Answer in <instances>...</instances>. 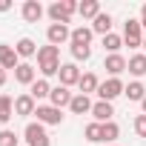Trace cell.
Segmentation results:
<instances>
[{"label":"cell","mask_w":146,"mask_h":146,"mask_svg":"<svg viewBox=\"0 0 146 146\" xmlns=\"http://www.w3.org/2000/svg\"><path fill=\"white\" fill-rule=\"evenodd\" d=\"M78 12H80V17H92V20H95V17L100 15V3H98V0H83Z\"/></svg>","instance_id":"obj_26"},{"label":"cell","mask_w":146,"mask_h":146,"mask_svg":"<svg viewBox=\"0 0 146 146\" xmlns=\"http://www.w3.org/2000/svg\"><path fill=\"white\" fill-rule=\"evenodd\" d=\"M29 95H32L35 100H40V98H49V95H52V86H49V80H46V78L35 80V83H32V89H29Z\"/></svg>","instance_id":"obj_23"},{"label":"cell","mask_w":146,"mask_h":146,"mask_svg":"<svg viewBox=\"0 0 146 146\" xmlns=\"http://www.w3.org/2000/svg\"><path fill=\"white\" fill-rule=\"evenodd\" d=\"M15 80L17 83H23V86H32L37 78H35V66L32 63H20L17 69H15Z\"/></svg>","instance_id":"obj_15"},{"label":"cell","mask_w":146,"mask_h":146,"mask_svg":"<svg viewBox=\"0 0 146 146\" xmlns=\"http://www.w3.org/2000/svg\"><path fill=\"white\" fill-rule=\"evenodd\" d=\"M129 100H135V103H143V98H146V86L140 83V80H132L129 86H126V92H123Z\"/></svg>","instance_id":"obj_22"},{"label":"cell","mask_w":146,"mask_h":146,"mask_svg":"<svg viewBox=\"0 0 146 146\" xmlns=\"http://www.w3.org/2000/svg\"><path fill=\"white\" fill-rule=\"evenodd\" d=\"M80 95H92V92H98L100 89V80H98V75H92V72H86V75H80Z\"/></svg>","instance_id":"obj_19"},{"label":"cell","mask_w":146,"mask_h":146,"mask_svg":"<svg viewBox=\"0 0 146 146\" xmlns=\"http://www.w3.org/2000/svg\"><path fill=\"white\" fill-rule=\"evenodd\" d=\"M83 135H86V140H89V143H100V140H103V123H98V120H95V123H89V126L83 129Z\"/></svg>","instance_id":"obj_25"},{"label":"cell","mask_w":146,"mask_h":146,"mask_svg":"<svg viewBox=\"0 0 146 146\" xmlns=\"http://www.w3.org/2000/svg\"><path fill=\"white\" fill-rule=\"evenodd\" d=\"M92 115H95V120H98V123H109V120H112V115H115V109H112V103L98 100V103L92 106Z\"/></svg>","instance_id":"obj_17"},{"label":"cell","mask_w":146,"mask_h":146,"mask_svg":"<svg viewBox=\"0 0 146 146\" xmlns=\"http://www.w3.org/2000/svg\"><path fill=\"white\" fill-rule=\"evenodd\" d=\"M92 32H95V35H103V37L112 35V15H109V12H100V15L92 20Z\"/></svg>","instance_id":"obj_13"},{"label":"cell","mask_w":146,"mask_h":146,"mask_svg":"<svg viewBox=\"0 0 146 146\" xmlns=\"http://www.w3.org/2000/svg\"><path fill=\"white\" fill-rule=\"evenodd\" d=\"M46 40H49L52 46H57V49H60V43L72 40V29H69V26H63V23H52V26L46 29Z\"/></svg>","instance_id":"obj_7"},{"label":"cell","mask_w":146,"mask_h":146,"mask_svg":"<svg viewBox=\"0 0 146 146\" xmlns=\"http://www.w3.org/2000/svg\"><path fill=\"white\" fill-rule=\"evenodd\" d=\"M123 43L126 46H132V49H137V46H143V26H140V20H126V26H123Z\"/></svg>","instance_id":"obj_4"},{"label":"cell","mask_w":146,"mask_h":146,"mask_svg":"<svg viewBox=\"0 0 146 146\" xmlns=\"http://www.w3.org/2000/svg\"><path fill=\"white\" fill-rule=\"evenodd\" d=\"M15 52H17V57H32V54H37V46L32 37H20L15 43Z\"/></svg>","instance_id":"obj_21"},{"label":"cell","mask_w":146,"mask_h":146,"mask_svg":"<svg viewBox=\"0 0 146 146\" xmlns=\"http://www.w3.org/2000/svg\"><path fill=\"white\" fill-rule=\"evenodd\" d=\"M126 69H129V75L143 78V75H146V54H135V57H129Z\"/></svg>","instance_id":"obj_20"},{"label":"cell","mask_w":146,"mask_h":146,"mask_svg":"<svg viewBox=\"0 0 146 146\" xmlns=\"http://www.w3.org/2000/svg\"><path fill=\"white\" fill-rule=\"evenodd\" d=\"M0 66L3 69H17V52L9 46V43H0Z\"/></svg>","instance_id":"obj_14"},{"label":"cell","mask_w":146,"mask_h":146,"mask_svg":"<svg viewBox=\"0 0 146 146\" xmlns=\"http://www.w3.org/2000/svg\"><path fill=\"white\" fill-rule=\"evenodd\" d=\"M140 26L146 29V3H143V9H140Z\"/></svg>","instance_id":"obj_32"},{"label":"cell","mask_w":146,"mask_h":146,"mask_svg":"<svg viewBox=\"0 0 146 146\" xmlns=\"http://www.w3.org/2000/svg\"><path fill=\"white\" fill-rule=\"evenodd\" d=\"M140 106H143V115H146V98H143V103H140Z\"/></svg>","instance_id":"obj_34"},{"label":"cell","mask_w":146,"mask_h":146,"mask_svg":"<svg viewBox=\"0 0 146 146\" xmlns=\"http://www.w3.org/2000/svg\"><path fill=\"white\" fill-rule=\"evenodd\" d=\"M0 146H20L17 143V135L12 129H3V132H0Z\"/></svg>","instance_id":"obj_29"},{"label":"cell","mask_w":146,"mask_h":146,"mask_svg":"<svg viewBox=\"0 0 146 146\" xmlns=\"http://www.w3.org/2000/svg\"><path fill=\"white\" fill-rule=\"evenodd\" d=\"M92 37H95V32L89 29V26H78V29H72V46H80V49H92L89 43H92Z\"/></svg>","instance_id":"obj_10"},{"label":"cell","mask_w":146,"mask_h":146,"mask_svg":"<svg viewBox=\"0 0 146 146\" xmlns=\"http://www.w3.org/2000/svg\"><path fill=\"white\" fill-rule=\"evenodd\" d=\"M60 49L57 46H40L37 49V69H40V75L43 78H52V75H60Z\"/></svg>","instance_id":"obj_1"},{"label":"cell","mask_w":146,"mask_h":146,"mask_svg":"<svg viewBox=\"0 0 146 146\" xmlns=\"http://www.w3.org/2000/svg\"><path fill=\"white\" fill-rule=\"evenodd\" d=\"M15 115V100L9 95H0V123H9Z\"/></svg>","instance_id":"obj_24"},{"label":"cell","mask_w":146,"mask_h":146,"mask_svg":"<svg viewBox=\"0 0 146 146\" xmlns=\"http://www.w3.org/2000/svg\"><path fill=\"white\" fill-rule=\"evenodd\" d=\"M35 112H37V100L32 95H17L15 98V115L26 117V115H35Z\"/></svg>","instance_id":"obj_9"},{"label":"cell","mask_w":146,"mask_h":146,"mask_svg":"<svg viewBox=\"0 0 146 146\" xmlns=\"http://www.w3.org/2000/svg\"><path fill=\"white\" fill-rule=\"evenodd\" d=\"M78 9H80V6L75 3V0H60V3H52V6H49V17H52V23H63V26H66Z\"/></svg>","instance_id":"obj_2"},{"label":"cell","mask_w":146,"mask_h":146,"mask_svg":"<svg viewBox=\"0 0 146 146\" xmlns=\"http://www.w3.org/2000/svg\"><path fill=\"white\" fill-rule=\"evenodd\" d=\"M143 49H146V37H143Z\"/></svg>","instance_id":"obj_35"},{"label":"cell","mask_w":146,"mask_h":146,"mask_svg":"<svg viewBox=\"0 0 146 146\" xmlns=\"http://www.w3.org/2000/svg\"><path fill=\"white\" fill-rule=\"evenodd\" d=\"M120 46H123V37H120V35H115V32H112V35H106V37H103V49H106L109 54H117V52H120Z\"/></svg>","instance_id":"obj_27"},{"label":"cell","mask_w":146,"mask_h":146,"mask_svg":"<svg viewBox=\"0 0 146 146\" xmlns=\"http://www.w3.org/2000/svg\"><path fill=\"white\" fill-rule=\"evenodd\" d=\"M126 92V86H123V80L120 78H109L106 83H100V89H98V95H100V100H106V103H112L115 98H120Z\"/></svg>","instance_id":"obj_5"},{"label":"cell","mask_w":146,"mask_h":146,"mask_svg":"<svg viewBox=\"0 0 146 146\" xmlns=\"http://www.w3.org/2000/svg\"><path fill=\"white\" fill-rule=\"evenodd\" d=\"M117 137H120V126H117L115 120L103 123V140H106V143H112V140H117Z\"/></svg>","instance_id":"obj_28"},{"label":"cell","mask_w":146,"mask_h":146,"mask_svg":"<svg viewBox=\"0 0 146 146\" xmlns=\"http://www.w3.org/2000/svg\"><path fill=\"white\" fill-rule=\"evenodd\" d=\"M37 123H43V126H60L63 123V112L60 109H54L52 103H46V106H37Z\"/></svg>","instance_id":"obj_6"},{"label":"cell","mask_w":146,"mask_h":146,"mask_svg":"<svg viewBox=\"0 0 146 146\" xmlns=\"http://www.w3.org/2000/svg\"><path fill=\"white\" fill-rule=\"evenodd\" d=\"M126 63H129V60H126L123 54H109V57L103 60V69L109 72V75H112V78H117V75H120V72H126Z\"/></svg>","instance_id":"obj_11"},{"label":"cell","mask_w":146,"mask_h":146,"mask_svg":"<svg viewBox=\"0 0 146 146\" xmlns=\"http://www.w3.org/2000/svg\"><path fill=\"white\" fill-rule=\"evenodd\" d=\"M0 86H6V69L0 66Z\"/></svg>","instance_id":"obj_33"},{"label":"cell","mask_w":146,"mask_h":146,"mask_svg":"<svg viewBox=\"0 0 146 146\" xmlns=\"http://www.w3.org/2000/svg\"><path fill=\"white\" fill-rule=\"evenodd\" d=\"M43 17V6L37 3V0H26L23 3V20L26 23H37Z\"/></svg>","instance_id":"obj_16"},{"label":"cell","mask_w":146,"mask_h":146,"mask_svg":"<svg viewBox=\"0 0 146 146\" xmlns=\"http://www.w3.org/2000/svg\"><path fill=\"white\" fill-rule=\"evenodd\" d=\"M72 98H75V95H72L66 86H54V89H52V95H49V100H52V106H54V109L69 106V103H72Z\"/></svg>","instance_id":"obj_12"},{"label":"cell","mask_w":146,"mask_h":146,"mask_svg":"<svg viewBox=\"0 0 146 146\" xmlns=\"http://www.w3.org/2000/svg\"><path fill=\"white\" fill-rule=\"evenodd\" d=\"M57 78H60V86H66V89H69V86H78V83H80V69H78L75 63H63Z\"/></svg>","instance_id":"obj_8"},{"label":"cell","mask_w":146,"mask_h":146,"mask_svg":"<svg viewBox=\"0 0 146 146\" xmlns=\"http://www.w3.org/2000/svg\"><path fill=\"white\" fill-rule=\"evenodd\" d=\"M132 126H135V135L137 137H146V115H137Z\"/></svg>","instance_id":"obj_30"},{"label":"cell","mask_w":146,"mask_h":146,"mask_svg":"<svg viewBox=\"0 0 146 146\" xmlns=\"http://www.w3.org/2000/svg\"><path fill=\"white\" fill-rule=\"evenodd\" d=\"M12 9V0H0V12H9Z\"/></svg>","instance_id":"obj_31"},{"label":"cell","mask_w":146,"mask_h":146,"mask_svg":"<svg viewBox=\"0 0 146 146\" xmlns=\"http://www.w3.org/2000/svg\"><path fill=\"white\" fill-rule=\"evenodd\" d=\"M92 106H95V103L89 100V95H80V92L72 98V103H69V109L75 112V115H86V112H92Z\"/></svg>","instance_id":"obj_18"},{"label":"cell","mask_w":146,"mask_h":146,"mask_svg":"<svg viewBox=\"0 0 146 146\" xmlns=\"http://www.w3.org/2000/svg\"><path fill=\"white\" fill-rule=\"evenodd\" d=\"M23 137H26V146H52V140H49L43 123H29V126L23 129Z\"/></svg>","instance_id":"obj_3"}]
</instances>
